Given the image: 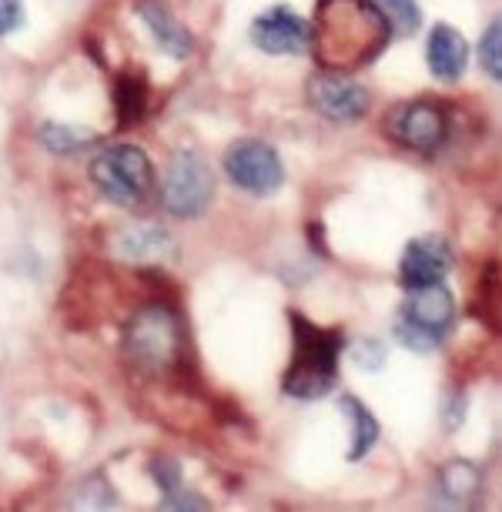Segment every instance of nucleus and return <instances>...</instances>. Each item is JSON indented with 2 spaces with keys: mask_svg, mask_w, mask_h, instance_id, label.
Returning <instances> with one entry per match:
<instances>
[{
  "mask_svg": "<svg viewBox=\"0 0 502 512\" xmlns=\"http://www.w3.org/2000/svg\"><path fill=\"white\" fill-rule=\"evenodd\" d=\"M392 41L389 21L375 0H318L312 21V54L322 71L369 67Z\"/></svg>",
  "mask_w": 502,
  "mask_h": 512,
  "instance_id": "obj_1",
  "label": "nucleus"
},
{
  "mask_svg": "<svg viewBox=\"0 0 502 512\" xmlns=\"http://www.w3.org/2000/svg\"><path fill=\"white\" fill-rule=\"evenodd\" d=\"M292 338L295 355L282 379V389L292 399H322L339 379L345 335L339 328H318L305 315L292 312Z\"/></svg>",
  "mask_w": 502,
  "mask_h": 512,
  "instance_id": "obj_2",
  "label": "nucleus"
},
{
  "mask_svg": "<svg viewBox=\"0 0 502 512\" xmlns=\"http://www.w3.org/2000/svg\"><path fill=\"white\" fill-rule=\"evenodd\" d=\"M124 355L148 375L175 372L185 359V328L175 308L164 302L138 308L124 328Z\"/></svg>",
  "mask_w": 502,
  "mask_h": 512,
  "instance_id": "obj_3",
  "label": "nucleus"
},
{
  "mask_svg": "<svg viewBox=\"0 0 502 512\" xmlns=\"http://www.w3.org/2000/svg\"><path fill=\"white\" fill-rule=\"evenodd\" d=\"M91 181L111 205L141 208L154 191V168L138 144H108L91 161Z\"/></svg>",
  "mask_w": 502,
  "mask_h": 512,
  "instance_id": "obj_4",
  "label": "nucleus"
},
{
  "mask_svg": "<svg viewBox=\"0 0 502 512\" xmlns=\"http://www.w3.org/2000/svg\"><path fill=\"white\" fill-rule=\"evenodd\" d=\"M452 318H456V302L442 282L409 288L399 315H395V338L409 352H436L452 328Z\"/></svg>",
  "mask_w": 502,
  "mask_h": 512,
  "instance_id": "obj_5",
  "label": "nucleus"
},
{
  "mask_svg": "<svg viewBox=\"0 0 502 512\" xmlns=\"http://www.w3.org/2000/svg\"><path fill=\"white\" fill-rule=\"evenodd\" d=\"M215 195V181H211L208 161L198 151H175L164 168L161 185V205L175 218H201Z\"/></svg>",
  "mask_w": 502,
  "mask_h": 512,
  "instance_id": "obj_6",
  "label": "nucleus"
},
{
  "mask_svg": "<svg viewBox=\"0 0 502 512\" xmlns=\"http://www.w3.org/2000/svg\"><path fill=\"white\" fill-rule=\"evenodd\" d=\"M385 134L409 151L432 154L449 138V118L436 101H405L389 111Z\"/></svg>",
  "mask_w": 502,
  "mask_h": 512,
  "instance_id": "obj_7",
  "label": "nucleus"
},
{
  "mask_svg": "<svg viewBox=\"0 0 502 512\" xmlns=\"http://www.w3.org/2000/svg\"><path fill=\"white\" fill-rule=\"evenodd\" d=\"M225 171L241 191L255 198L275 195L285 185V168L282 158L272 144L265 141H235L225 151Z\"/></svg>",
  "mask_w": 502,
  "mask_h": 512,
  "instance_id": "obj_8",
  "label": "nucleus"
},
{
  "mask_svg": "<svg viewBox=\"0 0 502 512\" xmlns=\"http://www.w3.org/2000/svg\"><path fill=\"white\" fill-rule=\"evenodd\" d=\"M308 101L332 124H359L372 108L369 91L359 81H352L349 74L339 71H318L308 81Z\"/></svg>",
  "mask_w": 502,
  "mask_h": 512,
  "instance_id": "obj_9",
  "label": "nucleus"
},
{
  "mask_svg": "<svg viewBox=\"0 0 502 512\" xmlns=\"http://www.w3.org/2000/svg\"><path fill=\"white\" fill-rule=\"evenodd\" d=\"M251 44H255L258 51L275 54V57L305 54V51H312V24L285 4L268 7V11L258 14L255 24H251Z\"/></svg>",
  "mask_w": 502,
  "mask_h": 512,
  "instance_id": "obj_10",
  "label": "nucleus"
},
{
  "mask_svg": "<svg viewBox=\"0 0 502 512\" xmlns=\"http://www.w3.org/2000/svg\"><path fill=\"white\" fill-rule=\"evenodd\" d=\"M452 268V245L442 235H422L412 238L402 251L399 262V282L402 288H426L439 285Z\"/></svg>",
  "mask_w": 502,
  "mask_h": 512,
  "instance_id": "obj_11",
  "label": "nucleus"
},
{
  "mask_svg": "<svg viewBox=\"0 0 502 512\" xmlns=\"http://www.w3.org/2000/svg\"><path fill=\"white\" fill-rule=\"evenodd\" d=\"M111 251L124 262H164L175 255V238L151 221H131L111 235Z\"/></svg>",
  "mask_w": 502,
  "mask_h": 512,
  "instance_id": "obj_12",
  "label": "nucleus"
},
{
  "mask_svg": "<svg viewBox=\"0 0 502 512\" xmlns=\"http://www.w3.org/2000/svg\"><path fill=\"white\" fill-rule=\"evenodd\" d=\"M138 17L151 31V41L158 44V51L168 54L171 61H188L195 54V37L164 0H138Z\"/></svg>",
  "mask_w": 502,
  "mask_h": 512,
  "instance_id": "obj_13",
  "label": "nucleus"
},
{
  "mask_svg": "<svg viewBox=\"0 0 502 512\" xmlns=\"http://www.w3.org/2000/svg\"><path fill=\"white\" fill-rule=\"evenodd\" d=\"M426 64L436 81L442 84H456L469 67V44L462 37L459 27L452 24H436L429 31L426 41Z\"/></svg>",
  "mask_w": 502,
  "mask_h": 512,
  "instance_id": "obj_14",
  "label": "nucleus"
},
{
  "mask_svg": "<svg viewBox=\"0 0 502 512\" xmlns=\"http://www.w3.org/2000/svg\"><path fill=\"white\" fill-rule=\"evenodd\" d=\"M114 111H118V121L124 128L138 124L148 114V81L141 74H118V81H114Z\"/></svg>",
  "mask_w": 502,
  "mask_h": 512,
  "instance_id": "obj_15",
  "label": "nucleus"
},
{
  "mask_svg": "<svg viewBox=\"0 0 502 512\" xmlns=\"http://www.w3.org/2000/svg\"><path fill=\"white\" fill-rule=\"evenodd\" d=\"M37 141L54 154H81L98 144V134L88 128H74L61 121H41L37 124Z\"/></svg>",
  "mask_w": 502,
  "mask_h": 512,
  "instance_id": "obj_16",
  "label": "nucleus"
},
{
  "mask_svg": "<svg viewBox=\"0 0 502 512\" xmlns=\"http://www.w3.org/2000/svg\"><path fill=\"white\" fill-rule=\"evenodd\" d=\"M342 412L345 419L352 422V446H349V459L359 462L372 452V446L379 442V422H375V415L365 409V405L355 399V395H345L342 399Z\"/></svg>",
  "mask_w": 502,
  "mask_h": 512,
  "instance_id": "obj_17",
  "label": "nucleus"
},
{
  "mask_svg": "<svg viewBox=\"0 0 502 512\" xmlns=\"http://www.w3.org/2000/svg\"><path fill=\"white\" fill-rule=\"evenodd\" d=\"M482 476L469 462H446L439 472V492L452 502H472L479 496Z\"/></svg>",
  "mask_w": 502,
  "mask_h": 512,
  "instance_id": "obj_18",
  "label": "nucleus"
},
{
  "mask_svg": "<svg viewBox=\"0 0 502 512\" xmlns=\"http://www.w3.org/2000/svg\"><path fill=\"white\" fill-rule=\"evenodd\" d=\"M379 4V11L385 14V21H389V31L392 37H415L422 27V7L415 4V0H375Z\"/></svg>",
  "mask_w": 502,
  "mask_h": 512,
  "instance_id": "obj_19",
  "label": "nucleus"
},
{
  "mask_svg": "<svg viewBox=\"0 0 502 512\" xmlns=\"http://www.w3.org/2000/svg\"><path fill=\"white\" fill-rule=\"evenodd\" d=\"M479 67L496 84H502V14L492 17L489 27L479 37Z\"/></svg>",
  "mask_w": 502,
  "mask_h": 512,
  "instance_id": "obj_20",
  "label": "nucleus"
},
{
  "mask_svg": "<svg viewBox=\"0 0 502 512\" xmlns=\"http://www.w3.org/2000/svg\"><path fill=\"white\" fill-rule=\"evenodd\" d=\"M151 479L158 482L164 496H175V492H181V466L171 459H154L151 462Z\"/></svg>",
  "mask_w": 502,
  "mask_h": 512,
  "instance_id": "obj_21",
  "label": "nucleus"
},
{
  "mask_svg": "<svg viewBox=\"0 0 502 512\" xmlns=\"http://www.w3.org/2000/svg\"><path fill=\"white\" fill-rule=\"evenodd\" d=\"M352 359H355L359 369L375 372V369H382V365H385V349H382L379 342H359L352 349Z\"/></svg>",
  "mask_w": 502,
  "mask_h": 512,
  "instance_id": "obj_22",
  "label": "nucleus"
},
{
  "mask_svg": "<svg viewBox=\"0 0 502 512\" xmlns=\"http://www.w3.org/2000/svg\"><path fill=\"white\" fill-rule=\"evenodd\" d=\"M24 24V0H0V37Z\"/></svg>",
  "mask_w": 502,
  "mask_h": 512,
  "instance_id": "obj_23",
  "label": "nucleus"
},
{
  "mask_svg": "<svg viewBox=\"0 0 502 512\" xmlns=\"http://www.w3.org/2000/svg\"><path fill=\"white\" fill-rule=\"evenodd\" d=\"M161 509H208V502L198 499V496H188V492L181 489V492H175V496H164Z\"/></svg>",
  "mask_w": 502,
  "mask_h": 512,
  "instance_id": "obj_24",
  "label": "nucleus"
}]
</instances>
